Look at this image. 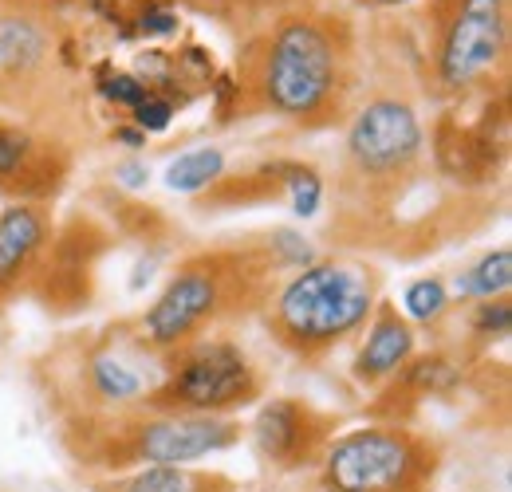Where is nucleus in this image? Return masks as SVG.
<instances>
[{
	"label": "nucleus",
	"instance_id": "nucleus-5",
	"mask_svg": "<svg viewBox=\"0 0 512 492\" xmlns=\"http://www.w3.org/2000/svg\"><path fill=\"white\" fill-rule=\"evenodd\" d=\"M44 374L52 378L48 402L60 410V422H95L146 410L162 382V355L138 339L134 323H111L48 355Z\"/></svg>",
	"mask_w": 512,
	"mask_h": 492
},
{
	"label": "nucleus",
	"instance_id": "nucleus-15",
	"mask_svg": "<svg viewBox=\"0 0 512 492\" xmlns=\"http://www.w3.org/2000/svg\"><path fill=\"white\" fill-rule=\"evenodd\" d=\"M461 382V367L449 359L446 351H430V355H410V363L398 370L383 390V398L367 410L375 422H406L418 402L426 398H442L449 390H457Z\"/></svg>",
	"mask_w": 512,
	"mask_h": 492
},
{
	"label": "nucleus",
	"instance_id": "nucleus-6",
	"mask_svg": "<svg viewBox=\"0 0 512 492\" xmlns=\"http://www.w3.org/2000/svg\"><path fill=\"white\" fill-rule=\"evenodd\" d=\"M512 0H426V67L438 95L469 103L505 91Z\"/></svg>",
	"mask_w": 512,
	"mask_h": 492
},
{
	"label": "nucleus",
	"instance_id": "nucleus-24",
	"mask_svg": "<svg viewBox=\"0 0 512 492\" xmlns=\"http://www.w3.org/2000/svg\"><path fill=\"white\" fill-rule=\"evenodd\" d=\"M174 115H178V107H174V103H166L162 95H146V99L130 111V123L150 138V134H166L170 123H174Z\"/></svg>",
	"mask_w": 512,
	"mask_h": 492
},
{
	"label": "nucleus",
	"instance_id": "nucleus-14",
	"mask_svg": "<svg viewBox=\"0 0 512 492\" xmlns=\"http://www.w3.org/2000/svg\"><path fill=\"white\" fill-rule=\"evenodd\" d=\"M414 343H418L414 323L394 304L379 300V308L371 311V319H367V339H363V347H359V355L351 363V378L359 386H367V390H379L410 363Z\"/></svg>",
	"mask_w": 512,
	"mask_h": 492
},
{
	"label": "nucleus",
	"instance_id": "nucleus-1",
	"mask_svg": "<svg viewBox=\"0 0 512 492\" xmlns=\"http://www.w3.org/2000/svg\"><path fill=\"white\" fill-rule=\"evenodd\" d=\"M237 115H276L300 130H331L355 111L359 52L347 16L327 8H284L237 52Z\"/></svg>",
	"mask_w": 512,
	"mask_h": 492
},
{
	"label": "nucleus",
	"instance_id": "nucleus-19",
	"mask_svg": "<svg viewBox=\"0 0 512 492\" xmlns=\"http://www.w3.org/2000/svg\"><path fill=\"white\" fill-rule=\"evenodd\" d=\"M225 174V150H217V146H197V150H186V154H178L170 166H166V185L174 189V193H186V197H197V193H205L209 185L217 182Z\"/></svg>",
	"mask_w": 512,
	"mask_h": 492
},
{
	"label": "nucleus",
	"instance_id": "nucleus-29",
	"mask_svg": "<svg viewBox=\"0 0 512 492\" xmlns=\"http://www.w3.org/2000/svg\"><path fill=\"white\" fill-rule=\"evenodd\" d=\"M359 4H375V8H402V4H410V0H359Z\"/></svg>",
	"mask_w": 512,
	"mask_h": 492
},
{
	"label": "nucleus",
	"instance_id": "nucleus-11",
	"mask_svg": "<svg viewBox=\"0 0 512 492\" xmlns=\"http://www.w3.org/2000/svg\"><path fill=\"white\" fill-rule=\"evenodd\" d=\"M107 248H111V233L91 213H75L71 221L56 225L32 300H40L44 308L60 315L87 308L95 296V268Z\"/></svg>",
	"mask_w": 512,
	"mask_h": 492
},
{
	"label": "nucleus",
	"instance_id": "nucleus-18",
	"mask_svg": "<svg viewBox=\"0 0 512 492\" xmlns=\"http://www.w3.org/2000/svg\"><path fill=\"white\" fill-rule=\"evenodd\" d=\"M512 284V248L501 245L493 252H485L477 264H469L457 276V296L461 300H501L509 296Z\"/></svg>",
	"mask_w": 512,
	"mask_h": 492
},
{
	"label": "nucleus",
	"instance_id": "nucleus-27",
	"mask_svg": "<svg viewBox=\"0 0 512 492\" xmlns=\"http://www.w3.org/2000/svg\"><path fill=\"white\" fill-rule=\"evenodd\" d=\"M115 178L123 185H130V189H142V185L150 182V170H146L142 162H119V166H115Z\"/></svg>",
	"mask_w": 512,
	"mask_h": 492
},
{
	"label": "nucleus",
	"instance_id": "nucleus-8",
	"mask_svg": "<svg viewBox=\"0 0 512 492\" xmlns=\"http://www.w3.org/2000/svg\"><path fill=\"white\" fill-rule=\"evenodd\" d=\"M260 398L264 374L253 355L229 335H209L162 355V382L146 398V410L229 418L233 410H249Z\"/></svg>",
	"mask_w": 512,
	"mask_h": 492
},
{
	"label": "nucleus",
	"instance_id": "nucleus-16",
	"mask_svg": "<svg viewBox=\"0 0 512 492\" xmlns=\"http://www.w3.org/2000/svg\"><path fill=\"white\" fill-rule=\"evenodd\" d=\"M91 492H253L221 469L197 465H150L119 477H91Z\"/></svg>",
	"mask_w": 512,
	"mask_h": 492
},
{
	"label": "nucleus",
	"instance_id": "nucleus-9",
	"mask_svg": "<svg viewBox=\"0 0 512 492\" xmlns=\"http://www.w3.org/2000/svg\"><path fill=\"white\" fill-rule=\"evenodd\" d=\"M430 166L434 174L469 197L489 193L501 182L505 162H509V95L501 91L497 99H485V115L465 123L457 111H446L434 134L426 138Z\"/></svg>",
	"mask_w": 512,
	"mask_h": 492
},
{
	"label": "nucleus",
	"instance_id": "nucleus-21",
	"mask_svg": "<svg viewBox=\"0 0 512 492\" xmlns=\"http://www.w3.org/2000/svg\"><path fill=\"white\" fill-rule=\"evenodd\" d=\"M469 335L477 343H505L512 335L509 296H501V300H477V308L469 315Z\"/></svg>",
	"mask_w": 512,
	"mask_h": 492
},
{
	"label": "nucleus",
	"instance_id": "nucleus-2",
	"mask_svg": "<svg viewBox=\"0 0 512 492\" xmlns=\"http://www.w3.org/2000/svg\"><path fill=\"white\" fill-rule=\"evenodd\" d=\"M284 280L268 237L249 245H217L178 260L158 300L134 319V331L158 355L193 339L225 335L229 327L260 315L276 284Z\"/></svg>",
	"mask_w": 512,
	"mask_h": 492
},
{
	"label": "nucleus",
	"instance_id": "nucleus-17",
	"mask_svg": "<svg viewBox=\"0 0 512 492\" xmlns=\"http://www.w3.org/2000/svg\"><path fill=\"white\" fill-rule=\"evenodd\" d=\"M292 158L280 162H264L249 174H221L205 193H197V209L205 213H221V209H249V205H268L288 197V178H292Z\"/></svg>",
	"mask_w": 512,
	"mask_h": 492
},
{
	"label": "nucleus",
	"instance_id": "nucleus-20",
	"mask_svg": "<svg viewBox=\"0 0 512 492\" xmlns=\"http://www.w3.org/2000/svg\"><path fill=\"white\" fill-rule=\"evenodd\" d=\"M446 311H449L446 280L418 276V280L406 284V292H402V315L406 319H414V323H438Z\"/></svg>",
	"mask_w": 512,
	"mask_h": 492
},
{
	"label": "nucleus",
	"instance_id": "nucleus-22",
	"mask_svg": "<svg viewBox=\"0 0 512 492\" xmlns=\"http://www.w3.org/2000/svg\"><path fill=\"white\" fill-rule=\"evenodd\" d=\"M288 205H292V213L296 217H316L323 205V178L316 166H308V162H296L292 166V178H288Z\"/></svg>",
	"mask_w": 512,
	"mask_h": 492
},
{
	"label": "nucleus",
	"instance_id": "nucleus-23",
	"mask_svg": "<svg viewBox=\"0 0 512 492\" xmlns=\"http://www.w3.org/2000/svg\"><path fill=\"white\" fill-rule=\"evenodd\" d=\"M99 95L107 99V103H115V107H123V111H134L146 95H150V87L138 79V75H130V71H107V67H99Z\"/></svg>",
	"mask_w": 512,
	"mask_h": 492
},
{
	"label": "nucleus",
	"instance_id": "nucleus-12",
	"mask_svg": "<svg viewBox=\"0 0 512 492\" xmlns=\"http://www.w3.org/2000/svg\"><path fill=\"white\" fill-rule=\"evenodd\" d=\"M339 430V418L331 410H320L308 398H268L256 410L253 433L256 453L276 469V473H308L320 469L323 449Z\"/></svg>",
	"mask_w": 512,
	"mask_h": 492
},
{
	"label": "nucleus",
	"instance_id": "nucleus-26",
	"mask_svg": "<svg viewBox=\"0 0 512 492\" xmlns=\"http://www.w3.org/2000/svg\"><path fill=\"white\" fill-rule=\"evenodd\" d=\"M67 4H75V0H0V8L32 16V20H52L56 12H64Z\"/></svg>",
	"mask_w": 512,
	"mask_h": 492
},
{
	"label": "nucleus",
	"instance_id": "nucleus-3",
	"mask_svg": "<svg viewBox=\"0 0 512 492\" xmlns=\"http://www.w3.org/2000/svg\"><path fill=\"white\" fill-rule=\"evenodd\" d=\"M383 300V276L367 260L331 256L284 276L260 308L268 335L296 359L320 363L367 327Z\"/></svg>",
	"mask_w": 512,
	"mask_h": 492
},
{
	"label": "nucleus",
	"instance_id": "nucleus-10",
	"mask_svg": "<svg viewBox=\"0 0 512 492\" xmlns=\"http://www.w3.org/2000/svg\"><path fill=\"white\" fill-rule=\"evenodd\" d=\"M75 170V150L67 134L36 123L0 119V197L52 205Z\"/></svg>",
	"mask_w": 512,
	"mask_h": 492
},
{
	"label": "nucleus",
	"instance_id": "nucleus-25",
	"mask_svg": "<svg viewBox=\"0 0 512 492\" xmlns=\"http://www.w3.org/2000/svg\"><path fill=\"white\" fill-rule=\"evenodd\" d=\"M190 4H197V8H205V12H249V16H256V12H284V8H296L300 0H190Z\"/></svg>",
	"mask_w": 512,
	"mask_h": 492
},
{
	"label": "nucleus",
	"instance_id": "nucleus-7",
	"mask_svg": "<svg viewBox=\"0 0 512 492\" xmlns=\"http://www.w3.org/2000/svg\"><path fill=\"white\" fill-rule=\"evenodd\" d=\"M442 445L406 422H367L335 433L320 457L323 492H430Z\"/></svg>",
	"mask_w": 512,
	"mask_h": 492
},
{
	"label": "nucleus",
	"instance_id": "nucleus-4",
	"mask_svg": "<svg viewBox=\"0 0 512 492\" xmlns=\"http://www.w3.org/2000/svg\"><path fill=\"white\" fill-rule=\"evenodd\" d=\"M245 437L233 418L158 414L134 410L95 422H60V441L79 473L119 477L150 465H197L213 453H229Z\"/></svg>",
	"mask_w": 512,
	"mask_h": 492
},
{
	"label": "nucleus",
	"instance_id": "nucleus-28",
	"mask_svg": "<svg viewBox=\"0 0 512 492\" xmlns=\"http://www.w3.org/2000/svg\"><path fill=\"white\" fill-rule=\"evenodd\" d=\"M111 142H123L127 150H138V146H146V134H142L134 123H123L111 130Z\"/></svg>",
	"mask_w": 512,
	"mask_h": 492
},
{
	"label": "nucleus",
	"instance_id": "nucleus-13",
	"mask_svg": "<svg viewBox=\"0 0 512 492\" xmlns=\"http://www.w3.org/2000/svg\"><path fill=\"white\" fill-rule=\"evenodd\" d=\"M52 237H56L52 205L12 201L0 209V311L16 304L20 296H32Z\"/></svg>",
	"mask_w": 512,
	"mask_h": 492
}]
</instances>
